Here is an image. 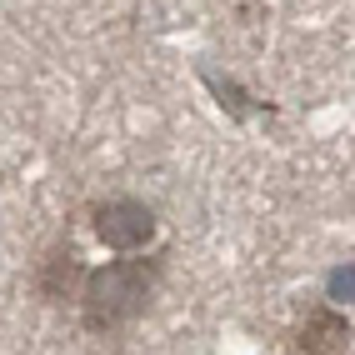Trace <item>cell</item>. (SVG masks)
Returning <instances> with one entry per match:
<instances>
[{"label":"cell","mask_w":355,"mask_h":355,"mask_svg":"<svg viewBox=\"0 0 355 355\" xmlns=\"http://www.w3.org/2000/svg\"><path fill=\"white\" fill-rule=\"evenodd\" d=\"M165 250H135V255H115L105 260L101 270H85L80 280V295H76V315L80 325L90 330V336H121V330H130L140 315L150 311V300L160 291L165 280Z\"/></svg>","instance_id":"cell-1"},{"label":"cell","mask_w":355,"mask_h":355,"mask_svg":"<svg viewBox=\"0 0 355 355\" xmlns=\"http://www.w3.org/2000/svg\"><path fill=\"white\" fill-rule=\"evenodd\" d=\"M90 230L96 241L115 255H135L155 241V210L146 200H130V196H115V200H96L90 205Z\"/></svg>","instance_id":"cell-2"},{"label":"cell","mask_w":355,"mask_h":355,"mask_svg":"<svg viewBox=\"0 0 355 355\" xmlns=\"http://www.w3.org/2000/svg\"><path fill=\"white\" fill-rule=\"evenodd\" d=\"M85 255H80V245L70 241V230L65 235H55L51 241V250H45L40 260H35V295L45 300V305H76V295H80V280H85Z\"/></svg>","instance_id":"cell-3"},{"label":"cell","mask_w":355,"mask_h":355,"mask_svg":"<svg viewBox=\"0 0 355 355\" xmlns=\"http://www.w3.org/2000/svg\"><path fill=\"white\" fill-rule=\"evenodd\" d=\"M286 350L291 355H345L350 350V315L330 300L311 305V315L286 330Z\"/></svg>","instance_id":"cell-4"}]
</instances>
